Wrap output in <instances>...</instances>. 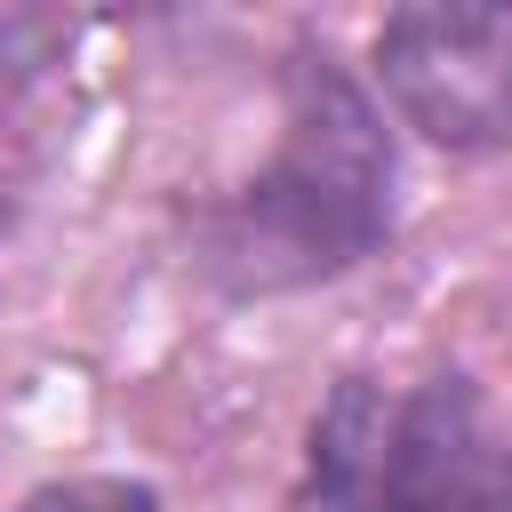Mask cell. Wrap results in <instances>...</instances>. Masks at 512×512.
<instances>
[{"instance_id":"1","label":"cell","mask_w":512,"mask_h":512,"mask_svg":"<svg viewBox=\"0 0 512 512\" xmlns=\"http://www.w3.org/2000/svg\"><path fill=\"white\" fill-rule=\"evenodd\" d=\"M384 184H392V152L368 96L328 56H296L288 136L256 168V184L232 200L216 232V264L232 272V288L328 280L384 240V216H392Z\"/></svg>"},{"instance_id":"2","label":"cell","mask_w":512,"mask_h":512,"mask_svg":"<svg viewBox=\"0 0 512 512\" xmlns=\"http://www.w3.org/2000/svg\"><path fill=\"white\" fill-rule=\"evenodd\" d=\"M384 96L448 152L512 144V16L504 8H400L376 32Z\"/></svg>"},{"instance_id":"3","label":"cell","mask_w":512,"mask_h":512,"mask_svg":"<svg viewBox=\"0 0 512 512\" xmlns=\"http://www.w3.org/2000/svg\"><path fill=\"white\" fill-rule=\"evenodd\" d=\"M384 512H512V432L472 376H432L392 408Z\"/></svg>"},{"instance_id":"4","label":"cell","mask_w":512,"mask_h":512,"mask_svg":"<svg viewBox=\"0 0 512 512\" xmlns=\"http://www.w3.org/2000/svg\"><path fill=\"white\" fill-rule=\"evenodd\" d=\"M384 448H392V408L376 400L368 376H344L312 424L304 512H384Z\"/></svg>"},{"instance_id":"5","label":"cell","mask_w":512,"mask_h":512,"mask_svg":"<svg viewBox=\"0 0 512 512\" xmlns=\"http://www.w3.org/2000/svg\"><path fill=\"white\" fill-rule=\"evenodd\" d=\"M64 40H72V16H56V8H0V88L32 80L40 64H56Z\"/></svg>"},{"instance_id":"6","label":"cell","mask_w":512,"mask_h":512,"mask_svg":"<svg viewBox=\"0 0 512 512\" xmlns=\"http://www.w3.org/2000/svg\"><path fill=\"white\" fill-rule=\"evenodd\" d=\"M16 512H160V496L144 480H48Z\"/></svg>"}]
</instances>
